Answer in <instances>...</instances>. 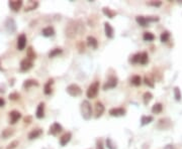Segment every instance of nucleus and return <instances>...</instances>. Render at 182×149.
<instances>
[{"instance_id":"1","label":"nucleus","mask_w":182,"mask_h":149,"mask_svg":"<svg viewBox=\"0 0 182 149\" xmlns=\"http://www.w3.org/2000/svg\"><path fill=\"white\" fill-rule=\"evenodd\" d=\"M82 29H83V24L81 21L73 20L70 21L69 24L66 26L65 33H66V36L69 37V38H74L76 35L80 34V32H82Z\"/></svg>"},{"instance_id":"2","label":"nucleus","mask_w":182,"mask_h":149,"mask_svg":"<svg viewBox=\"0 0 182 149\" xmlns=\"http://www.w3.org/2000/svg\"><path fill=\"white\" fill-rule=\"evenodd\" d=\"M81 115H82L84 120H90L92 116V107L89 101L84 100L81 103Z\"/></svg>"},{"instance_id":"3","label":"nucleus","mask_w":182,"mask_h":149,"mask_svg":"<svg viewBox=\"0 0 182 149\" xmlns=\"http://www.w3.org/2000/svg\"><path fill=\"white\" fill-rule=\"evenodd\" d=\"M98 90H99V82H94L88 87V90L86 92L87 98L93 99L97 96Z\"/></svg>"},{"instance_id":"4","label":"nucleus","mask_w":182,"mask_h":149,"mask_svg":"<svg viewBox=\"0 0 182 149\" xmlns=\"http://www.w3.org/2000/svg\"><path fill=\"white\" fill-rule=\"evenodd\" d=\"M66 91L71 97H78L82 94L81 88L76 84H72V85H70V86H68L66 89Z\"/></svg>"},{"instance_id":"5","label":"nucleus","mask_w":182,"mask_h":149,"mask_svg":"<svg viewBox=\"0 0 182 149\" xmlns=\"http://www.w3.org/2000/svg\"><path fill=\"white\" fill-rule=\"evenodd\" d=\"M5 29L8 33H14L16 31V23L13 18H7L5 21Z\"/></svg>"},{"instance_id":"6","label":"nucleus","mask_w":182,"mask_h":149,"mask_svg":"<svg viewBox=\"0 0 182 149\" xmlns=\"http://www.w3.org/2000/svg\"><path fill=\"white\" fill-rule=\"evenodd\" d=\"M117 78L116 77H109V79L107 80V82L104 84L103 90H109V89H113L117 86Z\"/></svg>"},{"instance_id":"7","label":"nucleus","mask_w":182,"mask_h":149,"mask_svg":"<svg viewBox=\"0 0 182 149\" xmlns=\"http://www.w3.org/2000/svg\"><path fill=\"white\" fill-rule=\"evenodd\" d=\"M170 126H171V121H170V119L162 118V119H160V120L158 121V124H157L158 129H161V130H166V129L170 128Z\"/></svg>"},{"instance_id":"8","label":"nucleus","mask_w":182,"mask_h":149,"mask_svg":"<svg viewBox=\"0 0 182 149\" xmlns=\"http://www.w3.org/2000/svg\"><path fill=\"white\" fill-rule=\"evenodd\" d=\"M22 4H23V2L21 1V0H10V1L8 2V5H9V7H10V9L12 11H14V12H17V11L21 8Z\"/></svg>"},{"instance_id":"9","label":"nucleus","mask_w":182,"mask_h":149,"mask_svg":"<svg viewBox=\"0 0 182 149\" xmlns=\"http://www.w3.org/2000/svg\"><path fill=\"white\" fill-rule=\"evenodd\" d=\"M63 130V127L61 124H59L58 122H55L52 124V126L50 127V130H49V134L50 135H57L58 133L62 132Z\"/></svg>"},{"instance_id":"10","label":"nucleus","mask_w":182,"mask_h":149,"mask_svg":"<svg viewBox=\"0 0 182 149\" xmlns=\"http://www.w3.org/2000/svg\"><path fill=\"white\" fill-rule=\"evenodd\" d=\"M26 45V36L24 33H21L17 38V49L18 51H23Z\"/></svg>"},{"instance_id":"11","label":"nucleus","mask_w":182,"mask_h":149,"mask_svg":"<svg viewBox=\"0 0 182 149\" xmlns=\"http://www.w3.org/2000/svg\"><path fill=\"white\" fill-rule=\"evenodd\" d=\"M126 112L124 108H112L109 110V115L112 117H122L126 115Z\"/></svg>"},{"instance_id":"12","label":"nucleus","mask_w":182,"mask_h":149,"mask_svg":"<svg viewBox=\"0 0 182 149\" xmlns=\"http://www.w3.org/2000/svg\"><path fill=\"white\" fill-rule=\"evenodd\" d=\"M33 67V61H31L29 59H24L21 61L20 63V69L22 71H26L29 69H31Z\"/></svg>"},{"instance_id":"13","label":"nucleus","mask_w":182,"mask_h":149,"mask_svg":"<svg viewBox=\"0 0 182 149\" xmlns=\"http://www.w3.org/2000/svg\"><path fill=\"white\" fill-rule=\"evenodd\" d=\"M9 117H10V124H15L21 118V113L16 110H13L9 113Z\"/></svg>"},{"instance_id":"14","label":"nucleus","mask_w":182,"mask_h":149,"mask_svg":"<svg viewBox=\"0 0 182 149\" xmlns=\"http://www.w3.org/2000/svg\"><path fill=\"white\" fill-rule=\"evenodd\" d=\"M105 111V108H104L103 104L101 102H96L95 104V117L96 118H99V117L102 116V114Z\"/></svg>"},{"instance_id":"15","label":"nucleus","mask_w":182,"mask_h":149,"mask_svg":"<svg viewBox=\"0 0 182 149\" xmlns=\"http://www.w3.org/2000/svg\"><path fill=\"white\" fill-rule=\"evenodd\" d=\"M104 30H105V35L108 38H113L114 36V30L112 28V26L110 25V23L104 22Z\"/></svg>"},{"instance_id":"16","label":"nucleus","mask_w":182,"mask_h":149,"mask_svg":"<svg viewBox=\"0 0 182 149\" xmlns=\"http://www.w3.org/2000/svg\"><path fill=\"white\" fill-rule=\"evenodd\" d=\"M45 116V103H39V106L37 108V112H35V117L37 119H41Z\"/></svg>"},{"instance_id":"17","label":"nucleus","mask_w":182,"mask_h":149,"mask_svg":"<svg viewBox=\"0 0 182 149\" xmlns=\"http://www.w3.org/2000/svg\"><path fill=\"white\" fill-rule=\"evenodd\" d=\"M71 138H72V133L71 132H67L63 135L62 137L60 138V144L61 146H66L69 142H70Z\"/></svg>"},{"instance_id":"18","label":"nucleus","mask_w":182,"mask_h":149,"mask_svg":"<svg viewBox=\"0 0 182 149\" xmlns=\"http://www.w3.org/2000/svg\"><path fill=\"white\" fill-rule=\"evenodd\" d=\"M41 134H43V130H41V129L39 128L33 129V130H31V132L29 133V140H33V139H35L37 138V137H39Z\"/></svg>"},{"instance_id":"19","label":"nucleus","mask_w":182,"mask_h":149,"mask_svg":"<svg viewBox=\"0 0 182 149\" xmlns=\"http://www.w3.org/2000/svg\"><path fill=\"white\" fill-rule=\"evenodd\" d=\"M41 34L46 37H51L55 34V29L52 26H47L41 30Z\"/></svg>"},{"instance_id":"20","label":"nucleus","mask_w":182,"mask_h":149,"mask_svg":"<svg viewBox=\"0 0 182 149\" xmlns=\"http://www.w3.org/2000/svg\"><path fill=\"white\" fill-rule=\"evenodd\" d=\"M87 44L92 49H96L98 47V41L94 36H88L87 37Z\"/></svg>"},{"instance_id":"21","label":"nucleus","mask_w":182,"mask_h":149,"mask_svg":"<svg viewBox=\"0 0 182 149\" xmlns=\"http://www.w3.org/2000/svg\"><path fill=\"white\" fill-rule=\"evenodd\" d=\"M35 87L39 86V83H37V80H31V79L24 81V83H23V85H22L23 89H29V88H31V87H35Z\"/></svg>"},{"instance_id":"22","label":"nucleus","mask_w":182,"mask_h":149,"mask_svg":"<svg viewBox=\"0 0 182 149\" xmlns=\"http://www.w3.org/2000/svg\"><path fill=\"white\" fill-rule=\"evenodd\" d=\"M54 84V80L53 79H50L48 82L46 83L45 87H43V92H45L46 95H50L52 93V86Z\"/></svg>"},{"instance_id":"23","label":"nucleus","mask_w":182,"mask_h":149,"mask_svg":"<svg viewBox=\"0 0 182 149\" xmlns=\"http://www.w3.org/2000/svg\"><path fill=\"white\" fill-rule=\"evenodd\" d=\"M102 12H103V14L106 15L108 18H113V17L116 15L115 11H113L112 9L108 8V7H103V9H102Z\"/></svg>"},{"instance_id":"24","label":"nucleus","mask_w":182,"mask_h":149,"mask_svg":"<svg viewBox=\"0 0 182 149\" xmlns=\"http://www.w3.org/2000/svg\"><path fill=\"white\" fill-rule=\"evenodd\" d=\"M136 20L138 22V24H140L141 26L146 27L149 25V22L147 20V17H144V16H136Z\"/></svg>"},{"instance_id":"25","label":"nucleus","mask_w":182,"mask_h":149,"mask_svg":"<svg viewBox=\"0 0 182 149\" xmlns=\"http://www.w3.org/2000/svg\"><path fill=\"white\" fill-rule=\"evenodd\" d=\"M163 111V105L161 103H156L153 107H152V113L153 114H160Z\"/></svg>"},{"instance_id":"26","label":"nucleus","mask_w":182,"mask_h":149,"mask_svg":"<svg viewBox=\"0 0 182 149\" xmlns=\"http://www.w3.org/2000/svg\"><path fill=\"white\" fill-rule=\"evenodd\" d=\"M26 57H27V59H29L31 61H33V59H35V57H37V53H35L33 47H27V49H26Z\"/></svg>"},{"instance_id":"27","label":"nucleus","mask_w":182,"mask_h":149,"mask_svg":"<svg viewBox=\"0 0 182 149\" xmlns=\"http://www.w3.org/2000/svg\"><path fill=\"white\" fill-rule=\"evenodd\" d=\"M62 53H63L62 49H59V47H57V49H52V51L49 53V57H50V59H53V57H57V55H61Z\"/></svg>"},{"instance_id":"28","label":"nucleus","mask_w":182,"mask_h":149,"mask_svg":"<svg viewBox=\"0 0 182 149\" xmlns=\"http://www.w3.org/2000/svg\"><path fill=\"white\" fill-rule=\"evenodd\" d=\"M152 121H153V117L152 116H142L141 125L142 126H145V125H147V124H150Z\"/></svg>"},{"instance_id":"29","label":"nucleus","mask_w":182,"mask_h":149,"mask_svg":"<svg viewBox=\"0 0 182 149\" xmlns=\"http://www.w3.org/2000/svg\"><path fill=\"white\" fill-rule=\"evenodd\" d=\"M130 83H132V85H134V86H140V85L142 84V79L140 76H134L132 79H130Z\"/></svg>"},{"instance_id":"30","label":"nucleus","mask_w":182,"mask_h":149,"mask_svg":"<svg viewBox=\"0 0 182 149\" xmlns=\"http://www.w3.org/2000/svg\"><path fill=\"white\" fill-rule=\"evenodd\" d=\"M153 99V95H152L151 92H146L143 96V100H144V104L148 105L150 103V101Z\"/></svg>"},{"instance_id":"31","label":"nucleus","mask_w":182,"mask_h":149,"mask_svg":"<svg viewBox=\"0 0 182 149\" xmlns=\"http://www.w3.org/2000/svg\"><path fill=\"white\" fill-rule=\"evenodd\" d=\"M13 133H14L13 129H10V128L4 129V130L2 131V137L4 139H7V138H9L11 135H13Z\"/></svg>"},{"instance_id":"32","label":"nucleus","mask_w":182,"mask_h":149,"mask_svg":"<svg viewBox=\"0 0 182 149\" xmlns=\"http://www.w3.org/2000/svg\"><path fill=\"white\" fill-rule=\"evenodd\" d=\"M144 82H145V84L147 85L148 87H150V88H154V87H155V85H154V80L151 77L146 76L145 78H144Z\"/></svg>"},{"instance_id":"33","label":"nucleus","mask_w":182,"mask_h":149,"mask_svg":"<svg viewBox=\"0 0 182 149\" xmlns=\"http://www.w3.org/2000/svg\"><path fill=\"white\" fill-rule=\"evenodd\" d=\"M143 38L145 41H153L155 39V35L152 32H145L143 35Z\"/></svg>"},{"instance_id":"34","label":"nucleus","mask_w":182,"mask_h":149,"mask_svg":"<svg viewBox=\"0 0 182 149\" xmlns=\"http://www.w3.org/2000/svg\"><path fill=\"white\" fill-rule=\"evenodd\" d=\"M169 38H170V33L168 31H164L160 35V39H161L162 42H167L169 40Z\"/></svg>"},{"instance_id":"35","label":"nucleus","mask_w":182,"mask_h":149,"mask_svg":"<svg viewBox=\"0 0 182 149\" xmlns=\"http://www.w3.org/2000/svg\"><path fill=\"white\" fill-rule=\"evenodd\" d=\"M174 98H175L176 101H181L182 95H181V92H180V89L178 88V87L174 88Z\"/></svg>"},{"instance_id":"36","label":"nucleus","mask_w":182,"mask_h":149,"mask_svg":"<svg viewBox=\"0 0 182 149\" xmlns=\"http://www.w3.org/2000/svg\"><path fill=\"white\" fill-rule=\"evenodd\" d=\"M149 61V57H148L147 53H141V59H140V63L142 65H146Z\"/></svg>"},{"instance_id":"37","label":"nucleus","mask_w":182,"mask_h":149,"mask_svg":"<svg viewBox=\"0 0 182 149\" xmlns=\"http://www.w3.org/2000/svg\"><path fill=\"white\" fill-rule=\"evenodd\" d=\"M106 146H107L108 149H117V148H116L115 143L112 141L111 138H107V139H106Z\"/></svg>"},{"instance_id":"38","label":"nucleus","mask_w":182,"mask_h":149,"mask_svg":"<svg viewBox=\"0 0 182 149\" xmlns=\"http://www.w3.org/2000/svg\"><path fill=\"white\" fill-rule=\"evenodd\" d=\"M37 6H39V2H37V1H35H35H31V5H29V6H26V7H25L24 10H25V11L33 10V9H35Z\"/></svg>"},{"instance_id":"39","label":"nucleus","mask_w":182,"mask_h":149,"mask_svg":"<svg viewBox=\"0 0 182 149\" xmlns=\"http://www.w3.org/2000/svg\"><path fill=\"white\" fill-rule=\"evenodd\" d=\"M140 59H141V53H136V55L132 57L130 61H132V63H140Z\"/></svg>"},{"instance_id":"40","label":"nucleus","mask_w":182,"mask_h":149,"mask_svg":"<svg viewBox=\"0 0 182 149\" xmlns=\"http://www.w3.org/2000/svg\"><path fill=\"white\" fill-rule=\"evenodd\" d=\"M77 49H78L79 53H84L85 44L83 43V41H78V42H77Z\"/></svg>"},{"instance_id":"41","label":"nucleus","mask_w":182,"mask_h":149,"mask_svg":"<svg viewBox=\"0 0 182 149\" xmlns=\"http://www.w3.org/2000/svg\"><path fill=\"white\" fill-rule=\"evenodd\" d=\"M18 144H19L18 141L14 140V141H12L11 143H9L8 146L6 147V149H14V148H16V146H18Z\"/></svg>"},{"instance_id":"42","label":"nucleus","mask_w":182,"mask_h":149,"mask_svg":"<svg viewBox=\"0 0 182 149\" xmlns=\"http://www.w3.org/2000/svg\"><path fill=\"white\" fill-rule=\"evenodd\" d=\"M19 98H20V95H19L18 93H16V92L11 93V94L9 95V99H10V100H12V101H16V100H18Z\"/></svg>"},{"instance_id":"43","label":"nucleus","mask_w":182,"mask_h":149,"mask_svg":"<svg viewBox=\"0 0 182 149\" xmlns=\"http://www.w3.org/2000/svg\"><path fill=\"white\" fill-rule=\"evenodd\" d=\"M96 149H104L102 139H97V141H96Z\"/></svg>"},{"instance_id":"44","label":"nucleus","mask_w":182,"mask_h":149,"mask_svg":"<svg viewBox=\"0 0 182 149\" xmlns=\"http://www.w3.org/2000/svg\"><path fill=\"white\" fill-rule=\"evenodd\" d=\"M149 5H151V6H155V7H159L161 6L162 2L161 1H151V2L148 3Z\"/></svg>"},{"instance_id":"45","label":"nucleus","mask_w":182,"mask_h":149,"mask_svg":"<svg viewBox=\"0 0 182 149\" xmlns=\"http://www.w3.org/2000/svg\"><path fill=\"white\" fill-rule=\"evenodd\" d=\"M147 20L148 22H157V21H159V17H154V16H149L147 17Z\"/></svg>"},{"instance_id":"46","label":"nucleus","mask_w":182,"mask_h":149,"mask_svg":"<svg viewBox=\"0 0 182 149\" xmlns=\"http://www.w3.org/2000/svg\"><path fill=\"white\" fill-rule=\"evenodd\" d=\"M31 120H33L31 116H26L24 118V123L25 124H29V123H31Z\"/></svg>"},{"instance_id":"47","label":"nucleus","mask_w":182,"mask_h":149,"mask_svg":"<svg viewBox=\"0 0 182 149\" xmlns=\"http://www.w3.org/2000/svg\"><path fill=\"white\" fill-rule=\"evenodd\" d=\"M5 105V101H4V99H2V98H0V107H3Z\"/></svg>"},{"instance_id":"48","label":"nucleus","mask_w":182,"mask_h":149,"mask_svg":"<svg viewBox=\"0 0 182 149\" xmlns=\"http://www.w3.org/2000/svg\"><path fill=\"white\" fill-rule=\"evenodd\" d=\"M164 149H174V147H173V145L168 144V145H166L165 148H164Z\"/></svg>"}]
</instances>
